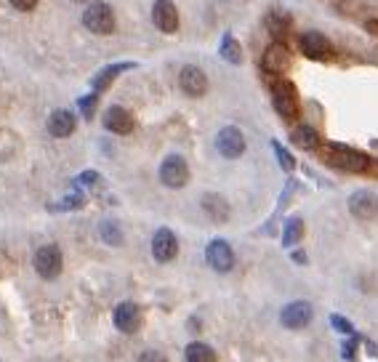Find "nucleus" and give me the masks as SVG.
Segmentation results:
<instances>
[{
    "mask_svg": "<svg viewBox=\"0 0 378 362\" xmlns=\"http://www.w3.org/2000/svg\"><path fill=\"white\" fill-rule=\"evenodd\" d=\"M203 210L210 216V221H216V224H224L229 219V203L224 200L222 194H216V192L203 194Z\"/></svg>",
    "mask_w": 378,
    "mask_h": 362,
    "instance_id": "obj_18",
    "label": "nucleus"
},
{
    "mask_svg": "<svg viewBox=\"0 0 378 362\" xmlns=\"http://www.w3.org/2000/svg\"><path fill=\"white\" fill-rule=\"evenodd\" d=\"M293 261H298V264H307V256L298 251V253H293Z\"/></svg>",
    "mask_w": 378,
    "mask_h": 362,
    "instance_id": "obj_34",
    "label": "nucleus"
},
{
    "mask_svg": "<svg viewBox=\"0 0 378 362\" xmlns=\"http://www.w3.org/2000/svg\"><path fill=\"white\" fill-rule=\"evenodd\" d=\"M325 163L346 173H365L370 168V157L354 147H346V144H327Z\"/></svg>",
    "mask_w": 378,
    "mask_h": 362,
    "instance_id": "obj_1",
    "label": "nucleus"
},
{
    "mask_svg": "<svg viewBox=\"0 0 378 362\" xmlns=\"http://www.w3.org/2000/svg\"><path fill=\"white\" fill-rule=\"evenodd\" d=\"M48 134L56 138H67L75 134V115L69 109H56L48 118Z\"/></svg>",
    "mask_w": 378,
    "mask_h": 362,
    "instance_id": "obj_17",
    "label": "nucleus"
},
{
    "mask_svg": "<svg viewBox=\"0 0 378 362\" xmlns=\"http://www.w3.org/2000/svg\"><path fill=\"white\" fill-rule=\"evenodd\" d=\"M160 181L168 190H181L189 181V165L181 155H168L160 165Z\"/></svg>",
    "mask_w": 378,
    "mask_h": 362,
    "instance_id": "obj_5",
    "label": "nucleus"
},
{
    "mask_svg": "<svg viewBox=\"0 0 378 362\" xmlns=\"http://www.w3.org/2000/svg\"><path fill=\"white\" fill-rule=\"evenodd\" d=\"M349 210L360 221H373V219H378V194H373V192L368 190L354 192L349 197Z\"/></svg>",
    "mask_w": 378,
    "mask_h": 362,
    "instance_id": "obj_11",
    "label": "nucleus"
},
{
    "mask_svg": "<svg viewBox=\"0 0 378 362\" xmlns=\"http://www.w3.org/2000/svg\"><path fill=\"white\" fill-rule=\"evenodd\" d=\"M99 235H102V240L107 245H120L123 242V232H120V224L118 221H112V219H107L99 224Z\"/></svg>",
    "mask_w": 378,
    "mask_h": 362,
    "instance_id": "obj_25",
    "label": "nucleus"
},
{
    "mask_svg": "<svg viewBox=\"0 0 378 362\" xmlns=\"http://www.w3.org/2000/svg\"><path fill=\"white\" fill-rule=\"evenodd\" d=\"M184 360L187 362H216V352L203 341H192L184 349Z\"/></svg>",
    "mask_w": 378,
    "mask_h": 362,
    "instance_id": "obj_21",
    "label": "nucleus"
},
{
    "mask_svg": "<svg viewBox=\"0 0 378 362\" xmlns=\"http://www.w3.org/2000/svg\"><path fill=\"white\" fill-rule=\"evenodd\" d=\"M330 323H333V328L339 330V333H352V323L346 317H341V314H333Z\"/></svg>",
    "mask_w": 378,
    "mask_h": 362,
    "instance_id": "obj_30",
    "label": "nucleus"
},
{
    "mask_svg": "<svg viewBox=\"0 0 378 362\" xmlns=\"http://www.w3.org/2000/svg\"><path fill=\"white\" fill-rule=\"evenodd\" d=\"M83 203H86L83 194H69L59 206H51V210H75V208H83Z\"/></svg>",
    "mask_w": 378,
    "mask_h": 362,
    "instance_id": "obj_27",
    "label": "nucleus"
},
{
    "mask_svg": "<svg viewBox=\"0 0 378 362\" xmlns=\"http://www.w3.org/2000/svg\"><path fill=\"white\" fill-rule=\"evenodd\" d=\"M179 86L181 91L192 96V99H197V96H203L208 91V78L206 72L200 67H195V64H187V67L179 72Z\"/></svg>",
    "mask_w": 378,
    "mask_h": 362,
    "instance_id": "obj_12",
    "label": "nucleus"
},
{
    "mask_svg": "<svg viewBox=\"0 0 378 362\" xmlns=\"http://www.w3.org/2000/svg\"><path fill=\"white\" fill-rule=\"evenodd\" d=\"M134 67H136L134 62H120V64H109V67H104L102 72H99V75L93 78V83H91V86H93V91H104V88L109 86V83H112V80H115V78H118L120 72H125V69H134Z\"/></svg>",
    "mask_w": 378,
    "mask_h": 362,
    "instance_id": "obj_19",
    "label": "nucleus"
},
{
    "mask_svg": "<svg viewBox=\"0 0 378 362\" xmlns=\"http://www.w3.org/2000/svg\"><path fill=\"white\" fill-rule=\"evenodd\" d=\"M134 118H131V112L128 109H123V107H109L107 112H104V128L109 131V134H118V136H125V134H131L134 131Z\"/></svg>",
    "mask_w": 378,
    "mask_h": 362,
    "instance_id": "obj_16",
    "label": "nucleus"
},
{
    "mask_svg": "<svg viewBox=\"0 0 378 362\" xmlns=\"http://www.w3.org/2000/svg\"><path fill=\"white\" fill-rule=\"evenodd\" d=\"M176 253H179V240H176V235H173L171 229H157L155 237H152V256L155 261L160 264H168V261L176 259Z\"/></svg>",
    "mask_w": 378,
    "mask_h": 362,
    "instance_id": "obj_13",
    "label": "nucleus"
},
{
    "mask_svg": "<svg viewBox=\"0 0 378 362\" xmlns=\"http://www.w3.org/2000/svg\"><path fill=\"white\" fill-rule=\"evenodd\" d=\"M312 317H314V309L309 301H291L280 311V323L288 330H304L312 323Z\"/></svg>",
    "mask_w": 378,
    "mask_h": 362,
    "instance_id": "obj_7",
    "label": "nucleus"
},
{
    "mask_svg": "<svg viewBox=\"0 0 378 362\" xmlns=\"http://www.w3.org/2000/svg\"><path fill=\"white\" fill-rule=\"evenodd\" d=\"M298 43H301V51H304V56H309V59H327V56L333 53L330 40H327L323 33H317V30L304 33Z\"/></svg>",
    "mask_w": 378,
    "mask_h": 362,
    "instance_id": "obj_15",
    "label": "nucleus"
},
{
    "mask_svg": "<svg viewBox=\"0 0 378 362\" xmlns=\"http://www.w3.org/2000/svg\"><path fill=\"white\" fill-rule=\"evenodd\" d=\"M288 27H291V17L282 14V11H272V14L267 17V30L275 35L277 43H282V37L288 35Z\"/></svg>",
    "mask_w": 378,
    "mask_h": 362,
    "instance_id": "obj_22",
    "label": "nucleus"
},
{
    "mask_svg": "<svg viewBox=\"0 0 378 362\" xmlns=\"http://www.w3.org/2000/svg\"><path fill=\"white\" fill-rule=\"evenodd\" d=\"M216 150L222 152L226 160H235V157H240L245 152V136H242L240 128H235V125H226L219 131V136H216Z\"/></svg>",
    "mask_w": 378,
    "mask_h": 362,
    "instance_id": "obj_8",
    "label": "nucleus"
},
{
    "mask_svg": "<svg viewBox=\"0 0 378 362\" xmlns=\"http://www.w3.org/2000/svg\"><path fill=\"white\" fill-rule=\"evenodd\" d=\"M152 21L160 33H176L179 30V11L171 0H157L152 6Z\"/></svg>",
    "mask_w": 378,
    "mask_h": 362,
    "instance_id": "obj_14",
    "label": "nucleus"
},
{
    "mask_svg": "<svg viewBox=\"0 0 378 362\" xmlns=\"http://www.w3.org/2000/svg\"><path fill=\"white\" fill-rule=\"evenodd\" d=\"M33 266L43 280H56V277L62 275V266H64V256H62L59 245H43V248H37L33 256Z\"/></svg>",
    "mask_w": 378,
    "mask_h": 362,
    "instance_id": "obj_2",
    "label": "nucleus"
},
{
    "mask_svg": "<svg viewBox=\"0 0 378 362\" xmlns=\"http://www.w3.org/2000/svg\"><path fill=\"white\" fill-rule=\"evenodd\" d=\"M78 3H88V0H78Z\"/></svg>",
    "mask_w": 378,
    "mask_h": 362,
    "instance_id": "obj_35",
    "label": "nucleus"
},
{
    "mask_svg": "<svg viewBox=\"0 0 378 362\" xmlns=\"http://www.w3.org/2000/svg\"><path fill=\"white\" fill-rule=\"evenodd\" d=\"M14 8H19V11H33L35 6H37V0H8Z\"/></svg>",
    "mask_w": 378,
    "mask_h": 362,
    "instance_id": "obj_32",
    "label": "nucleus"
},
{
    "mask_svg": "<svg viewBox=\"0 0 378 362\" xmlns=\"http://www.w3.org/2000/svg\"><path fill=\"white\" fill-rule=\"evenodd\" d=\"M99 181V173L96 171H86L83 176H78V184L80 187H91V184H96Z\"/></svg>",
    "mask_w": 378,
    "mask_h": 362,
    "instance_id": "obj_31",
    "label": "nucleus"
},
{
    "mask_svg": "<svg viewBox=\"0 0 378 362\" xmlns=\"http://www.w3.org/2000/svg\"><path fill=\"white\" fill-rule=\"evenodd\" d=\"M301 237H304V221H301L298 216H293V219L285 221V229H282V245H285V248H293Z\"/></svg>",
    "mask_w": 378,
    "mask_h": 362,
    "instance_id": "obj_24",
    "label": "nucleus"
},
{
    "mask_svg": "<svg viewBox=\"0 0 378 362\" xmlns=\"http://www.w3.org/2000/svg\"><path fill=\"white\" fill-rule=\"evenodd\" d=\"M96 102H99V96H96V93H88V96H83V99L78 102L86 118H91V115H93V109H96Z\"/></svg>",
    "mask_w": 378,
    "mask_h": 362,
    "instance_id": "obj_28",
    "label": "nucleus"
},
{
    "mask_svg": "<svg viewBox=\"0 0 378 362\" xmlns=\"http://www.w3.org/2000/svg\"><path fill=\"white\" fill-rule=\"evenodd\" d=\"M219 53H222L224 62H229V64H240V62H242V46L235 40V37H232V35H224V37H222Z\"/></svg>",
    "mask_w": 378,
    "mask_h": 362,
    "instance_id": "obj_23",
    "label": "nucleus"
},
{
    "mask_svg": "<svg viewBox=\"0 0 378 362\" xmlns=\"http://www.w3.org/2000/svg\"><path fill=\"white\" fill-rule=\"evenodd\" d=\"M138 362H168V357L163 352H155V349H147L138 354Z\"/></svg>",
    "mask_w": 378,
    "mask_h": 362,
    "instance_id": "obj_29",
    "label": "nucleus"
},
{
    "mask_svg": "<svg viewBox=\"0 0 378 362\" xmlns=\"http://www.w3.org/2000/svg\"><path fill=\"white\" fill-rule=\"evenodd\" d=\"M365 27H368V33L378 35V19H368V21H365Z\"/></svg>",
    "mask_w": 378,
    "mask_h": 362,
    "instance_id": "obj_33",
    "label": "nucleus"
},
{
    "mask_svg": "<svg viewBox=\"0 0 378 362\" xmlns=\"http://www.w3.org/2000/svg\"><path fill=\"white\" fill-rule=\"evenodd\" d=\"M83 24L93 35H109L115 30V14L107 3H91L83 11Z\"/></svg>",
    "mask_w": 378,
    "mask_h": 362,
    "instance_id": "obj_4",
    "label": "nucleus"
},
{
    "mask_svg": "<svg viewBox=\"0 0 378 362\" xmlns=\"http://www.w3.org/2000/svg\"><path fill=\"white\" fill-rule=\"evenodd\" d=\"M112 323H115V328L120 330V333L131 336V333H136L141 328V309H138L134 301H123V304L115 307Z\"/></svg>",
    "mask_w": 378,
    "mask_h": 362,
    "instance_id": "obj_10",
    "label": "nucleus"
},
{
    "mask_svg": "<svg viewBox=\"0 0 378 362\" xmlns=\"http://www.w3.org/2000/svg\"><path fill=\"white\" fill-rule=\"evenodd\" d=\"M291 138H293V144H296V147L309 150V152L320 147V134H317L312 125H298V128L291 134Z\"/></svg>",
    "mask_w": 378,
    "mask_h": 362,
    "instance_id": "obj_20",
    "label": "nucleus"
},
{
    "mask_svg": "<svg viewBox=\"0 0 378 362\" xmlns=\"http://www.w3.org/2000/svg\"><path fill=\"white\" fill-rule=\"evenodd\" d=\"M261 67H264V72H269V75L288 72V67H291V51H288V46L275 40V43L264 51V56H261Z\"/></svg>",
    "mask_w": 378,
    "mask_h": 362,
    "instance_id": "obj_9",
    "label": "nucleus"
},
{
    "mask_svg": "<svg viewBox=\"0 0 378 362\" xmlns=\"http://www.w3.org/2000/svg\"><path fill=\"white\" fill-rule=\"evenodd\" d=\"M206 261L213 272L226 275V272H232V266H235V251L229 248L226 240H210L206 248Z\"/></svg>",
    "mask_w": 378,
    "mask_h": 362,
    "instance_id": "obj_6",
    "label": "nucleus"
},
{
    "mask_svg": "<svg viewBox=\"0 0 378 362\" xmlns=\"http://www.w3.org/2000/svg\"><path fill=\"white\" fill-rule=\"evenodd\" d=\"M272 150H275V155H277V160H280V165H282V171H293V168H296L293 155L280 144V141H272Z\"/></svg>",
    "mask_w": 378,
    "mask_h": 362,
    "instance_id": "obj_26",
    "label": "nucleus"
},
{
    "mask_svg": "<svg viewBox=\"0 0 378 362\" xmlns=\"http://www.w3.org/2000/svg\"><path fill=\"white\" fill-rule=\"evenodd\" d=\"M272 104L282 120H293L298 115V93L291 80H277L272 86Z\"/></svg>",
    "mask_w": 378,
    "mask_h": 362,
    "instance_id": "obj_3",
    "label": "nucleus"
}]
</instances>
